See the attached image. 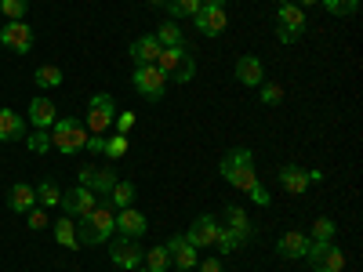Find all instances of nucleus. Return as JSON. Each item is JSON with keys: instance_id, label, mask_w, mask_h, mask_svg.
Instances as JSON below:
<instances>
[{"instance_id": "nucleus-1", "label": "nucleus", "mask_w": 363, "mask_h": 272, "mask_svg": "<svg viewBox=\"0 0 363 272\" xmlns=\"http://www.w3.org/2000/svg\"><path fill=\"white\" fill-rule=\"evenodd\" d=\"M222 178L229 181L233 189H240V193H251L255 186H258V174H255V153L251 149H244V145H236V149H229V153L222 157Z\"/></svg>"}, {"instance_id": "nucleus-2", "label": "nucleus", "mask_w": 363, "mask_h": 272, "mask_svg": "<svg viewBox=\"0 0 363 272\" xmlns=\"http://www.w3.org/2000/svg\"><path fill=\"white\" fill-rule=\"evenodd\" d=\"M116 232V210L113 207H95L87 218H80L77 225V239L84 247H99Z\"/></svg>"}, {"instance_id": "nucleus-3", "label": "nucleus", "mask_w": 363, "mask_h": 272, "mask_svg": "<svg viewBox=\"0 0 363 272\" xmlns=\"http://www.w3.org/2000/svg\"><path fill=\"white\" fill-rule=\"evenodd\" d=\"M84 142H87V128L80 124L77 116H62V120H55V124H51V145H55L62 157L80 153Z\"/></svg>"}, {"instance_id": "nucleus-4", "label": "nucleus", "mask_w": 363, "mask_h": 272, "mask_svg": "<svg viewBox=\"0 0 363 272\" xmlns=\"http://www.w3.org/2000/svg\"><path fill=\"white\" fill-rule=\"evenodd\" d=\"M113 120H116V102L106 95V91L87 102V113H84V128H87V135H106V131L113 128Z\"/></svg>"}, {"instance_id": "nucleus-5", "label": "nucleus", "mask_w": 363, "mask_h": 272, "mask_svg": "<svg viewBox=\"0 0 363 272\" xmlns=\"http://www.w3.org/2000/svg\"><path fill=\"white\" fill-rule=\"evenodd\" d=\"M306 261L313 265V272H342V268H345V254H342V247L335 244V239H327V244H320V239H309Z\"/></svg>"}, {"instance_id": "nucleus-6", "label": "nucleus", "mask_w": 363, "mask_h": 272, "mask_svg": "<svg viewBox=\"0 0 363 272\" xmlns=\"http://www.w3.org/2000/svg\"><path fill=\"white\" fill-rule=\"evenodd\" d=\"M301 33H306V11H301L298 4H291V0H284L280 11H277V37H280V44H294V40H301Z\"/></svg>"}, {"instance_id": "nucleus-7", "label": "nucleus", "mask_w": 363, "mask_h": 272, "mask_svg": "<svg viewBox=\"0 0 363 272\" xmlns=\"http://www.w3.org/2000/svg\"><path fill=\"white\" fill-rule=\"evenodd\" d=\"M135 91L149 102H160L164 98V87H167V73L157 69V66H135V76H131Z\"/></svg>"}, {"instance_id": "nucleus-8", "label": "nucleus", "mask_w": 363, "mask_h": 272, "mask_svg": "<svg viewBox=\"0 0 363 272\" xmlns=\"http://www.w3.org/2000/svg\"><path fill=\"white\" fill-rule=\"evenodd\" d=\"M0 44H4L8 51H15V55H29L33 51V29H29L26 18L4 22V29H0Z\"/></svg>"}, {"instance_id": "nucleus-9", "label": "nucleus", "mask_w": 363, "mask_h": 272, "mask_svg": "<svg viewBox=\"0 0 363 272\" xmlns=\"http://www.w3.org/2000/svg\"><path fill=\"white\" fill-rule=\"evenodd\" d=\"M58 207H62V215H69V218L77 222V218H87L91 210L99 207V196L91 193L87 186H77V189L62 193V203H58Z\"/></svg>"}, {"instance_id": "nucleus-10", "label": "nucleus", "mask_w": 363, "mask_h": 272, "mask_svg": "<svg viewBox=\"0 0 363 272\" xmlns=\"http://www.w3.org/2000/svg\"><path fill=\"white\" fill-rule=\"evenodd\" d=\"M277 178H280V186H284L291 196H301V193H306L313 181H320L323 174H320V171H309V167H298V164H284Z\"/></svg>"}, {"instance_id": "nucleus-11", "label": "nucleus", "mask_w": 363, "mask_h": 272, "mask_svg": "<svg viewBox=\"0 0 363 272\" xmlns=\"http://www.w3.org/2000/svg\"><path fill=\"white\" fill-rule=\"evenodd\" d=\"M193 22H196V33H200V37H222L225 26H229L225 8H215V4H203V8L193 15Z\"/></svg>"}, {"instance_id": "nucleus-12", "label": "nucleus", "mask_w": 363, "mask_h": 272, "mask_svg": "<svg viewBox=\"0 0 363 272\" xmlns=\"http://www.w3.org/2000/svg\"><path fill=\"white\" fill-rule=\"evenodd\" d=\"M222 225H225V229L240 239V247H247V244H251L255 225H251V218H247V210H244V207L229 203V207H225V215H222Z\"/></svg>"}, {"instance_id": "nucleus-13", "label": "nucleus", "mask_w": 363, "mask_h": 272, "mask_svg": "<svg viewBox=\"0 0 363 272\" xmlns=\"http://www.w3.org/2000/svg\"><path fill=\"white\" fill-rule=\"evenodd\" d=\"M142 247L135 244V239H128V236H120V239H113V244H109V258H113V265L116 268H138L142 265Z\"/></svg>"}, {"instance_id": "nucleus-14", "label": "nucleus", "mask_w": 363, "mask_h": 272, "mask_svg": "<svg viewBox=\"0 0 363 272\" xmlns=\"http://www.w3.org/2000/svg\"><path fill=\"white\" fill-rule=\"evenodd\" d=\"M218 218L215 215H200L193 225H189V232H186V239L196 247V251H203V247H215V236H218Z\"/></svg>"}, {"instance_id": "nucleus-15", "label": "nucleus", "mask_w": 363, "mask_h": 272, "mask_svg": "<svg viewBox=\"0 0 363 272\" xmlns=\"http://www.w3.org/2000/svg\"><path fill=\"white\" fill-rule=\"evenodd\" d=\"M164 247H167V254H171V265H174V268H182V272L196 268V247L189 244L186 236H171Z\"/></svg>"}, {"instance_id": "nucleus-16", "label": "nucleus", "mask_w": 363, "mask_h": 272, "mask_svg": "<svg viewBox=\"0 0 363 272\" xmlns=\"http://www.w3.org/2000/svg\"><path fill=\"white\" fill-rule=\"evenodd\" d=\"M145 229H149V222H145V215H142V210H135V207L116 210V232H120V236L138 239V236H145Z\"/></svg>"}, {"instance_id": "nucleus-17", "label": "nucleus", "mask_w": 363, "mask_h": 272, "mask_svg": "<svg viewBox=\"0 0 363 272\" xmlns=\"http://www.w3.org/2000/svg\"><path fill=\"white\" fill-rule=\"evenodd\" d=\"M236 80L244 84V87H262L265 84V69L255 55H244V58H236Z\"/></svg>"}, {"instance_id": "nucleus-18", "label": "nucleus", "mask_w": 363, "mask_h": 272, "mask_svg": "<svg viewBox=\"0 0 363 272\" xmlns=\"http://www.w3.org/2000/svg\"><path fill=\"white\" fill-rule=\"evenodd\" d=\"M58 120V109L51 98H33L29 102V124H33L37 131H51V124Z\"/></svg>"}, {"instance_id": "nucleus-19", "label": "nucleus", "mask_w": 363, "mask_h": 272, "mask_svg": "<svg viewBox=\"0 0 363 272\" xmlns=\"http://www.w3.org/2000/svg\"><path fill=\"white\" fill-rule=\"evenodd\" d=\"M157 55H160V44H157L153 33H145V37L131 40V58H135V66H153Z\"/></svg>"}, {"instance_id": "nucleus-20", "label": "nucleus", "mask_w": 363, "mask_h": 272, "mask_svg": "<svg viewBox=\"0 0 363 272\" xmlns=\"http://www.w3.org/2000/svg\"><path fill=\"white\" fill-rule=\"evenodd\" d=\"M277 251H280V258H306V251H309V236H306V232H298V229H291V232L280 236Z\"/></svg>"}, {"instance_id": "nucleus-21", "label": "nucleus", "mask_w": 363, "mask_h": 272, "mask_svg": "<svg viewBox=\"0 0 363 272\" xmlns=\"http://www.w3.org/2000/svg\"><path fill=\"white\" fill-rule=\"evenodd\" d=\"M26 138V124L15 109H0V142H22Z\"/></svg>"}, {"instance_id": "nucleus-22", "label": "nucleus", "mask_w": 363, "mask_h": 272, "mask_svg": "<svg viewBox=\"0 0 363 272\" xmlns=\"http://www.w3.org/2000/svg\"><path fill=\"white\" fill-rule=\"evenodd\" d=\"M8 207L15 210V215H26V210H33V207H37V189H33V186H26V181H18V186H11Z\"/></svg>"}, {"instance_id": "nucleus-23", "label": "nucleus", "mask_w": 363, "mask_h": 272, "mask_svg": "<svg viewBox=\"0 0 363 272\" xmlns=\"http://www.w3.org/2000/svg\"><path fill=\"white\" fill-rule=\"evenodd\" d=\"M55 239H58V244H62L66 251H77V247H80V239H77V222H73L69 215H62V218L55 222Z\"/></svg>"}, {"instance_id": "nucleus-24", "label": "nucleus", "mask_w": 363, "mask_h": 272, "mask_svg": "<svg viewBox=\"0 0 363 272\" xmlns=\"http://www.w3.org/2000/svg\"><path fill=\"white\" fill-rule=\"evenodd\" d=\"M116 167H95V178H91V193L95 196H109L113 186H116Z\"/></svg>"}, {"instance_id": "nucleus-25", "label": "nucleus", "mask_w": 363, "mask_h": 272, "mask_svg": "<svg viewBox=\"0 0 363 272\" xmlns=\"http://www.w3.org/2000/svg\"><path fill=\"white\" fill-rule=\"evenodd\" d=\"M182 58H186V51H182V47H160V55H157V62H153V66L164 69V73L171 76V73L182 66Z\"/></svg>"}, {"instance_id": "nucleus-26", "label": "nucleus", "mask_w": 363, "mask_h": 272, "mask_svg": "<svg viewBox=\"0 0 363 272\" xmlns=\"http://www.w3.org/2000/svg\"><path fill=\"white\" fill-rule=\"evenodd\" d=\"M157 44L160 47H182V29H178V22H160V29H157Z\"/></svg>"}, {"instance_id": "nucleus-27", "label": "nucleus", "mask_w": 363, "mask_h": 272, "mask_svg": "<svg viewBox=\"0 0 363 272\" xmlns=\"http://www.w3.org/2000/svg\"><path fill=\"white\" fill-rule=\"evenodd\" d=\"M37 203L40 207H58V203H62V189H58L55 186V181H40V186H37Z\"/></svg>"}, {"instance_id": "nucleus-28", "label": "nucleus", "mask_w": 363, "mask_h": 272, "mask_svg": "<svg viewBox=\"0 0 363 272\" xmlns=\"http://www.w3.org/2000/svg\"><path fill=\"white\" fill-rule=\"evenodd\" d=\"M131 200H135V186H131V181H116L113 193H109V203L116 210H124V207H131Z\"/></svg>"}, {"instance_id": "nucleus-29", "label": "nucleus", "mask_w": 363, "mask_h": 272, "mask_svg": "<svg viewBox=\"0 0 363 272\" xmlns=\"http://www.w3.org/2000/svg\"><path fill=\"white\" fill-rule=\"evenodd\" d=\"M200 8H203V0H167L171 18H193Z\"/></svg>"}, {"instance_id": "nucleus-30", "label": "nucleus", "mask_w": 363, "mask_h": 272, "mask_svg": "<svg viewBox=\"0 0 363 272\" xmlns=\"http://www.w3.org/2000/svg\"><path fill=\"white\" fill-rule=\"evenodd\" d=\"M33 80H37V87L51 91V87H58V84H62V69H58V66H37Z\"/></svg>"}, {"instance_id": "nucleus-31", "label": "nucleus", "mask_w": 363, "mask_h": 272, "mask_svg": "<svg viewBox=\"0 0 363 272\" xmlns=\"http://www.w3.org/2000/svg\"><path fill=\"white\" fill-rule=\"evenodd\" d=\"M102 157H109V164L124 160V157H128V135H113V138H106V153H102Z\"/></svg>"}, {"instance_id": "nucleus-32", "label": "nucleus", "mask_w": 363, "mask_h": 272, "mask_svg": "<svg viewBox=\"0 0 363 272\" xmlns=\"http://www.w3.org/2000/svg\"><path fill=\"white\" fill-rule=\"evenodd\" d=\"M142 261H145V268L164 272V268L171 265V254H167V247H153V251H145V254H142Z\"/></svg>"}, {"instance_id": "nucleus-33", "label": "nucleus", "mask_w": 363, "mask_h": 272, "mask_svg": "<svg viewBox=\"0 0 363 272\" xmlns=\"http://www.w3.org/2000/svg\"><path fill=\"white\" fill-rule=\"evenodd\" d=\"M335 232H338L335 218H316V222H313V236H309V239H320V244H327V239H335Z\"/></svg>"}, {"instance_id": "nucleus-34", "label": "nucleus", "mask_w": 363, "mask_h": 272, "mask_svg": "<svg viewBox=\"0 0 363 272\" xmlns=\"http://www.w3.org/2000/svg\"><path fill=\"white\" fill-rule=\"evenodd\" d=\"M26 11H29V0H0V15H8V22L26 18Z\"/></svg>"}, {"instance_id": "nucleus-35", "label": "nucleus", "mask_w": 363, "mask_h": 272, "mask_svg": "<svg viewBox=\"0 0 363 272\" xmlns=\"http://www.w3.org/2000/svg\"><path fill=\"white\" fill-rule=\"evenodd\" d=\"M171 76H174V84H189V80L196 76V58H193V55L186 51V58H182V66H178V69H174Z\"/></svg>"}, {"instance_id": "nucleus-36", "label": "nucleus", "mask_w": 363, "mask_h": 272, "mask_svg": "<svg viewBox=\"0 0 363 272\" xmlns=\"http://www.w3.org/2000/svg\"><path fill=\"white\" fill-rule=\"evenodd\" d=\"M320 4H323L330 15H356V11H359V0H320Z\"/></svg>"}, {"instance_id": "nucleus-37", "label": "nucleus", "mask_w": 363, "mask_h": 272, "mask_svg": "<svg viewBox=\"0 0 363 272\" xmlns=\"http://www.w3.org/2000/svg\"><path fill=\"white\" fill-rule=\"evenodd\" d=\"M215 247L222 251V254H233V251H240V239L225 229V225H218V236H215Z\"/></svg>"}, {"instance_id": "nucleus-38", "label": "nucleus", "mask_w": 363, "mask_h": 272, "mask_svg": "<svg viewBox=\"0 0 363 272\" xmlns=\"http://www.w3.org/2000/svg\"><path fill=\"white\" fill-rule=\"evenodd\" d=\"M26 145L33 149V153H48V149H51V131H33V135H26Z\"/></svg>"}, {"instance_id": "nucleus-39", "label": "nucleus", "mask_w": 363, "mask_h": 272, "mask_svg": "<svg viewBox=\"0 0 363 272\" xmlns=\"http://www.w3.org/2000/svg\"><path fill=\"white\" fill-rule=\"evenodd\" d=\"M26 222H29V229H48V222H51L48 207H33V210H26Z\"/></svg>"}, {"instance_id": "nucleus-40", "label": "nucleus", "mask_w": 363, "mask_h": 272, "mask_svg": "<svg viewBox=\"0 0 363 272\" xmlns=\"http://www.w3.org/2000/svg\"><path fill=\"white\" fill-rule=\"evenodd\" d=\"M262 102H265V106L284 102V87H280V84H262Z\"/></svg>"}, {"instance_id": "nucleus-41", "label": "nucleus", "mask_w": 363, "mask_h": 272, "mask_svg": "<svg viewBox=\"0 0 363 272\" xmlns=\"http://www.w3.org/2000/svg\"><path fill=\"white\" fill-rule=\"evenodd\" d=\"M113 124H116V135H128V131L135 128V113H116Z\"/></svg>"}, {"instance_id": "nucleus-42", "label": "nucleus", "mask_w": 363, "mask_h": 272, "mask_svg": "<svg viewBox=\"0 0 363 272\" xmlns=\"http://www.w3.org/2000/svg\"><path fill=\"white\" fill-rule=\"evenodd\" d=\"M247 196H251V200H255L258 207H269V203H272V196L265 193V186H262V181H258V186H255V189H251Z\"/></svg>"}, {"instance_id": "nucleus-43", "label": "nucleus", "mask_w": 363, "mask_h": 272, "mask_svg": "<svg viewBox=\"0 0 363 272\" xmlns=\"http://www.w3.org/2000/svg\"><path fill=\"white\" fill-rule=\"evenodd\" d=\"M84 149H87V153H106V138L102 135H87Z\"/></svg>"}, {"instance_id": "nucleus-44", "label": "nucleus", "mask_w": 363, "mask_h": 272, "mask_svg": "<svg viewBox=\"0 0 363 272\" xmlns=\"http://www.w3.org/2000/svg\"><path fill=\"white\" fill-rule=\"evenodd\" d=\"M200 272H225V265H222L218 258H203V261H200Z\"/></svg>"}, {"instance_id": "nucleus-45", "label": "nucleus", "mask_w": 363, "mask_h": 272, "mask_svg": "<svg viewBox=\"0 0 363 272\" xmlns=\"http://www.w3.org/2000/svg\"><path fill=\"white\" fill-rule=\"evenodd\" d=\"M91 178H95V167H84V171H80V181H77V186H87V189H91Z\"/></svg>"}, {"instance_id": "nucleus-46", "label": "nucleus", "mask_w": 363, "mask_h": 272, "mask_svg": "<svg viewBox=\"0 0 363 272\" xmlns=\"http://www.w3.org/2000/svg\"><path fill=\"white\" fill-rule=\"evenodd\" d=\"M294 4H298V8H301V11H306V8H309V4H320V0H294Z\"/></svg>"}, {"instance_id": "nucleus-47", "label": "nucleus", "mask_w": 363, "mask_h": 272, "mask_svg": "<svg viewBox=\"0 0 363 272\" xmlns=\"http://www.w3.org/2000/svg\"><path fill=\"white\" fill-rule=\"evenodd\" d=\"M203 4H215V8H225V0H203Z\"/></svg>"}, {"instance_id": "nucleus-48", "label": "nucleus", "mask_w": 363, "mask_h": 272, "mask_svg": "<svg viewBox=\"0 0 363 272\" xmlns=\"http://www.w3.org/2000/svg\"><path fill=\"white\" fill-rule=\"evenodd\" d=\"M131 272H153V268H145V265H138V268H131Z\"/></svg>"}, {"instance_id": "nucleus-49", "label": "nucleus", "mask_w": 363, "mask_h": 272, "mask_svg": "<svg viewBox=\"0 0 363 272\" xmlns=\"http://www.w3.org/2000/svg\"><path fill=\"white\" fill-rule=\"evenodd\" d=\"M149 4H167V0H149Z\"/></svg>"}, {"instance_id": "nucleus-50", "label": "nucleus", "mask_w": 363, "mask_h": 272, "mask_svg": "<svg viewBox=\"0 0 363 272\" xmlns=\"http://www.w3.org/2000/svg\"><path fill=\"white\" fill-rule=\"evenodd\" d=\"M280 4H284V0H280Z\"/></svg>"}, {"instance_id": "nucleus-51", "label": "nucleus", "mask_w": 363, "mask_h": 272, "mask_svg": "<svg viewBox=\"0 0 363 272\" xmlns=\"http://www.w3.org/2000/svg\"><path fill=\"white\" fill-rule=\"evenodd\" d=\"M0 29H4V26H0Z\"/></svg>"}]
</instances>
